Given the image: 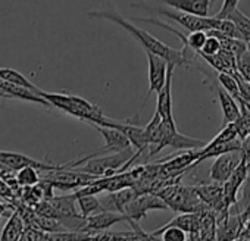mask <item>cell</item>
<instances>
[{
	"label": "cell",
	"mask_w": 250,
	"mask_h": 241,
	"mask_svg": "<svg viewBox=\"0 0 250 241\" xmlns=\"http://www.w3.org/2000/svg\"><path fill=\"white\" fill-rule=\"evenodd\" d=\"M87 17L90 20H106L110 22H115L116 25L122 27L125 31H128L131 34V37H134V40L139 41V44L146 50L150 52L153 55H158L161 58H164L168 63H172L174 66H183V65H190L191 60L186 56L187 49H172L169 46H167L165 43H162L161 40H158L156 37H153L150 33L136 27L131 21L125 20L118 11H90L87 14Z\"/></svg>",
	"instance_id": "obj_1"
},
{
	"label": "cell",
	"mask_w": 250,
	"mask_h": 241,
	"mask_svg": "<svg viewBox=\"0 0 250 241\" xmlns=\"http://www.w3.org/2000/svg\"><path fill=\"white\" fill-rule=\"evenodd\" d=\"M167 226H178L183 231L190 234H197L199 228V215L197 213H181L165 223Z\"/></svg>",
	"instance_id": "obj_26"
},
{
	"label": "cell",
	"mask_w": 250,
	"mask_h": 241,
	"mask_svg": "<svg viewBox=\"0 0 250 241\" xmlns=\"http://www.w3.org/2000/svg\"><path fill=\"white\" fill-rule=\"evenodd\" d=\"M193 187H194V191L197 193L199 199L209 209L213 210V213L216 216V221L229 213L231 207L225 201L222 184L212 181V182H202V184H197V185H193Z\"/></svg>",
	"instance_id": "obj_6"
},
{
	"label": "cell",
	"mask_w": 250,
	"mask_h": 241,
	"mask_svg": "<svg viewBox=\"0 0 250 241\" xmlns=\"http://www.w3.org/2000/svg\"><path fill=\"white\" fill-rule=\"evenodd\" d=\"M240 191H241V200H240V203H237L234 206V209L250 215V169H249L247 178H246L244 184L241 185Z\"/></svg>",
	"instance_id": "obj_32"
},
{
	"label": "cell",
	"mask_w": 250,
	"mask_h": 241,
	"mask_svg": "<svg viewBox=\"0 0 250 241\" xmlns=\"http://www.w3.org/2000/svg\"><path fill=\"white\" fill-rule=\"evenodd\" d=\"M40 96L44 100H47L52 107H56L80 120H85L90 125H103V127H112V128L118 127L116 120L104 116V113L97 104L80 96L63 94V93H49L44 90H40Z\"/></svg>",
	"instance_id": "obj_2"
},
{
	"label": "cell",
	"mask_w": 250,
	"mask_h": 241,
	"mask_svg": "<svg viewBox=\"0 0 250 241\" xmlns=\"http://www.w3.org/2000/svg\"><path fill=\"white\" fill-rule=\"evenodd\" d=\"M216 96H218V100H219V104H221L222 113H224V125L234 122L235 119H238L241 112H240V106H238L237 100L221 87L216 88Z\"/></svg>",
	"instance_id": "obj_22"
},
{
	"label": "cell",
	"mask_w": 250,
	"mask_h": 241,
	"mask_svg": "<svg viewBox=\"0 0 250 241\" xmlns=\"http://www.w3.org/2000/svg\"><path fill=\"white\" fill-rule=\"evenodd\" d=\"M159 15H164L172 21H175L177 24L183 25L186 30L191 31H210V30H216L219 20L215 17H197V15H191V14H186V12H180V11H167V9H158Z\"/></svg>",
	"instance_id": "obj_9"
},
{
	"label": "cell",
	"mask_w": 250,
	"mask_h": 241,
	"mask_svg": "<svg viewBox=\"0 0 250 241\" xmlns=\"http://www.w3.org/2000/svg\"><path fill=\"white\" fill-rule=\"evenodd\" d=\"M183 175L171 178L165 185H162L155 194L159 196L168 209H172L174 212L180 213H199L208 206L199 199L197 193L194 191V187L181 185L180 180Z\"/></svg>",
	"instance_id": "obj_3"
},
{
	"label": "cell",
	"mask_w": 250,
	"mask_h": 241,
	"mask_svg": "<svg viewBox=\"0 0 250 241\" xmlns=\"http://www.w3.org/2000/svg\"><path fill=\"white\" fill-rule=\"evenodd\" d=\"M0 78L5 80V81H9L12 84H17V85H21V87H25L31 91H34L36 94L40 96V90L36 84H33L25 75H22L21 72L12 69V68H0Z\"/></svg>",
	"instance_id": "obj_24"
},
{
	"label": "cell",
	"mask_w": 250,
	"mask_h": 241,
	"mask_svg": "<svg viewBox=\"0 0 250 241\" xmlns=\"http://www.w3.org/2000/svg\"><path fill=\"white\" fill-rule=\"evenodd\" d=\"M24 228H25V223H24L22 218L17 212H14L9 216L8 222L5 223V226L2 229V234H0V241H18L22 231H24Z\"/></svg>",
	"instance_id": "obj_23"
},
{
	"label": "cell",
	"mask_w": 250,
	"mask_h": 241,
	"mask_svg": "<svg viewBox=\"0 0 250 241\" xmlns=\"http://www.w3.org/2000/svg\"><path fill=\"white\" fill-rule=\"evenodd\" d=\"M199 215L197 237L202 241H216V216L212 209L206 207Z\"/></svg>",
	"instance_id": "obj_20"
},
{
	"label": "cell",
	"mask_w": 250,
	"mask_h": 241,
	"mask_svg": "<svg viewBox=\"0 0 250 241\" xmlns=\"http://www.w3.org/2000/svg\"><path fill=\"white\" fill-rule=\"evenodd\" d=\"M202 58L206 60V63H209L218 72H227V74H235L237 72V60L225 49H221L213 56H202Z\"/></svg>",
	"instance_id": "obj_21"
},
{
	"label": "cell",
	"mask_w": 250,
	"mask_h": 241,
	"mask_svg": "<svg viewBox=\"0 0 250 241\" xmlns=\"http://www.w3.org/2000/svg\"><path fill=\"white\" fill-rule=\"evenodd\" d=\"M240 161H241V152H231V153L216 156L210 166V172H209L210 180L215 182L224 184L229 178L232 171L237 168Z\"/></svg>",
	"instance_id": "obj_13"
},
{
	"label": "cell",
	"mask_w": 250,
	"mask_h": 241,
	"mask_svg": "<svg viewBox=\"0 0 250 241\" xmlns=\"http://www.w3.org/2000/svg\"><path fill=\"white\" fill-rule=\"evenodd\" d=\"M222 49L221 46V40L213 37V36H208L206 37V41L203 44V47L200 49V52H197L200 56H213L216 55L219 50Z\"/></svg>",
	"instance_id": "obj_34"
},
{
	"label": "cell",
	"mask_w": 250,
	"mask_h": 241,
	"mask_svg": "<svg viewBox=\"0 0 250 241\" xmlns=\"http://www.w3.org/2000/svg\"><path fill=\"white\" fill-rule=\"evenodd\" d=\"M218 81H219V87L221 88H224L235 100L240 99V90H238V84H237V80H235V74L219 72L218 74Z\"/></svg>",
	"instance_id": "obj_30"
},
{
	"label": "cell",
	"mask_w": 250,
	"mask_h": 241,
	"mask_svg": "<svg viewBox=\"0 0 250 241\" xmlns=\"http://www.w3.org/2000/svg\"><path fill=\"white\" fill-rule=\"evenodd\" d=\"M8 209H11V206H9V204H3L2 201H0V216L5 215Z\"/></svg>",
	"instance_id": "obj_37"
},
{
	"label": "cell",
	"mask_w": 250,
	"mask_h": 241,
	"mask_svg": "<svg viewBox=\"0 0 250 241\" xmlns=\"http://www.w3.org/2000/svg\"><path fill=\"white\" fill-rule=\"evenodd\" d=\"M227 20H229L234 24V27L238 33V39L243 40L244 43L250 44V18L246 17L238 9H235L234 12H231L227 17Z\"/></svg>",
	"instance_id": "obj_25"
},
{
	"label": "cell",
	"mask_w": 250,
	"mask_h": 241,
	"mask_svg": "<svg viewBox=\"0 0 250 241\" xmlns=\"http://www.w3.org/2000/svg\"><path fill=\"white\" fill-rule=\"evenodd\" d=\"M247 213L235 210V213L225 215L224 218L216 221V241H232L235 240L244 229Z\"/></svg>",
	"instance_id": "obj_10"
},
{
	"label": "cell",
	"mask_w": 250,
	"mask_h": 241,
	"mask_svg": "<svg viewBox=\"0 0 250 241\" xmlns=\"http://www.w3.org/2000/svg\"><path fill=\"white\" fill-rule=\"evenodd\" d=\"M128 218L119 212H110V210H102L99 213L90 215L85 218V226L84 231L90 234H97L100 231H106L110 226H113L118 222H127Z\"/></svg>",
	"instance_id": "obj_15"
},
{
	"label": "cell",
	"mask_w": 250,
	"mask_h": 241,
	"mask_svg": "<svg viewBox=\"0 0 250 241\" xmlns=\"http://www.w3.org/2000/svg\"><path fill=\"white\" fill-rule=\"evenodd\" d=\"M150 234L156 237V241H188V234L178 226L162 225Z\"/></svg>",
	"instance_id": "obj_27"
},
{
	"label": "cell",
	"mask_w": 250,
	"mask_h": 241,
	"mask_svg": "<svg viewBox=\"0 0 250 241\" xmlns=\"http://www.w3.org/2000/svg\"><path fill=\"white\" fill-rule=\"evenodd\" d=\"M18 241H46V232L34 226H25Z\"/></svg>",
	"instance_id": "obj_35"
},
{
	"label": "cell",
	"mask_w": 250,
	"mask_h": 241,
	"mask_svg": "<svg viewBox=\"0 0 250 241\" xmlns=\"http://www.w3.org/2000/svg\"><path fill=\"white\" fill-rule=\"evenodd\" d=\"M174 65L168 63L167 69V80L164 87L156 93L158 100H156V112L161 115L162 119H174L172 115V99H171V82H172V74H174Z\"/></svg>",
	"instance_id": "obj_17"
},
{
	"label": "cell",
	"mask_w": 250,
	"mask_h": 241,
	"mask_svg": "<svg viewBox=\"0 0 250 241\" xmlns=\"http://www.w3.org/2000/svg\"><path fill=\"white\" fill-rule=\"evenodd\" d=\"M0 93H3L8 99H21V100L37 103V104H43L44 107H52L47 100H44L42 96L36 94L34 91H31L25 87L12 84L9 81H5L2 78H0Z\"/></svg>",
	"instance_id": "obj_18"
},
{
	"label": "cell",
	"mask_w": 250,
	"mask_h": 241,
	"mask_svg": "<svg viewBox=\"0 0 250 241\" xmlns=\"http://www.w3.org/2000/svg\"><path fill=\"white\" fill-rule=\"evenodd\" d=\"M146 52V50H145ZM146 56H147V62H149V90H147V94H146V99L142 104V107L139 109V112L136 113V116L133 119H130L131 122H136L140 116V112L143 110V107L146 106L147 100L150 99V96L153 93H158L164 84H165V80H167V69H168V62L158 56V55H153L150 52H146Z\"/></svg>",
	"instance_id": "obj_8"
},
{
	"label": "cell",
	"mask_w": 250,
	"mask_h": 241,
	"mask_svg": "<svg viewBox=\"0 0 250 241\" xmlns=\"http://www.w3.org/2000/svg\"><path fill=\"white\" fill-rule=\"evenodd\" d=\"M221 46H222V49L228 50L235 58V60L249 49V44L247 43H244L243 40H238V39H232V37H224V39H221Z\"/></svg>",
	"instance_id": "obj_31"
},
{
	"label": "cell",
	"mask_w": 250,
	"mask_h": 241,
	"mask_svg": "<svg viewBox=\"0 0 250 241\" xmlns=\"http://www.w3.org/2000/svg\"><path fill=\"white\" fill-rule=\"evenodd\" d=\"M237 3H238V0H224L221 11L216 15H213V17L219 18V20H225L231 12H234L237 9Z\"/></svg>",
	"instance_id": "obj_36"
},
{
	"label": "cell",
	"mask_w": 250,
	"mask_h": 241,
	"mask_svg": "<svg viewBox=\"0 0 250 241\" xmlns=\"http://www.w3.org/2000/svg\"><path fill=\"white\" fill-rule=\"evenodd\" d=\"M91 127H94L104 140V146L100 150H97L96 155L116 153V152H122L125 149L131 147L130 140L125 137V134L122 131H119L116 128H112V127H103V125H91Z\"/></svg>",
	"instance_id": "obj_14"
},
{
	"label": "cell",
	"mask_w": 250,
	"mask_h": 241,
	"mask_svg": "<svg viewBox=\"0 0 250 241\" xmlns=\"http://www.w3.org/2000/svg\"><path fill=\"white\" fill-rule=\"evenodd\" d=\"M249 169H250V162H247L246 159L241 158L240 163L232 171V174L229 175V178L222 184L224 197H225V201H227V204L229 207H234L237 204V201H238V193H240V188H241V185L244 184V181L247 178Z\"/></svg>",
	"instance_id": "obj_12"
},
{
	"label": "cell",
	"mask_w": 250,
	"mask_h": 241,
	"mask_svg": "<svg viewBox=\"0 0 250 241\" xmlns=\"http://www.w3.org/2000/svg\"><path fill=\"white\" fill-rule=\"evenodd\" d=\"M165 201L155 193L137 194L124 209V215L131 221H142L150 210H167Z\"/></svg>",
	"instance_id": "obj_7"
},
{
	"label": "cell",
	"mask_w": 250,
	"mask_h": 241,
	"mask_svg": "<svg viewBox=\"0 0 250 241\" xmlns=\"http://www.w3.org/2000/svg\"><path fill=\"white\" fill-rule=\"evenodd\" d=\"M206 31H191L187 36V41H186V47L184 49H193L196 53L200 52V49L203 47L205 41H206Z\"/></svg>",
	"instance_id": "obj_33"
},
{
	"label": "cell",
	"mask_w": 250,
	"mask_h": 241,
	"mask_svg": "<svg viewBox=\"0 0 250 241\" xmlns=\"http://www.w3.org/2000/svg\"><path fill=\"white\" fill-rule=\"evenodd\" d=\"M133 231H100L97 234L93 235L91 241H156V237H153L150 232L143 231V228L140 226V223L137 221H127Z\"/></svg>",
	"instance_id": "obj_11"
},
{
	"label": "cell",
	"mask_w": 250,
	"mask_h": 241,
	"mask_svg": "<svg viewBox=\"0 0 250 241\" xmlns=\"http://www.w3.org/2000/svg\"><path fill=\"white\" fill-rule=\"evenodd\" d=\"M244 229L250 234V215L247 216V221H246V225H244Z\"/></svg>",
	"instance_id": "obj_38"
},
{
	"label": "cell",
	"mask_w": 250,
	"mask_h": 241,
	"mask_svg": "<svg viewBox=\"0 0 250 241\" xmlns=\"http://www.w3.org/2000/svg\"><path fill=\"white\" fill-rule=\"evenodd\" d=\"M40 169L34 166H24L17 171L15 180L20 184V187H33L40 182Z\"/></svg>",
	"instance_id": "obj_29"
},
{
	"label": "cell",
	"mask_w": 250,
	"mask_h": 241,
	"mask_svg": "<svg viewBox=\"0 0 250 241\" xmlns=\"http://www.w3.org/2000/svg\"><path fill=\"white\" fill-rule=\"evenodd\" d=\"M77 197V206H78V210L80 213L87 218L90 215H94V213H99L103 210L102 204H100V200L97 196H93V194H84V196H75Z\"/></svg>",
	"instance_id": "obj_28"
},
{
	"label": "cell",
	"mask_w": 250,
	"mask_h": 241,
	"mask_svg": "<svg viewBox=\"0 0 250 241\" xmlns=\"http://www.w3.org/2000/svg\"><path fill=\"white\" fill-rule=\"evenodd\" d=\"M136 150L133 147L125 149L122 152L99 156L96 153L87 156L85 162L80 166H77L78 171L94 175V177H110L119 172H125L130 165L128 161L134 158Z\"/></svg>",
	"instance_id": "obj_4"
},
{
	"label": "cell",
	"mask_w": 250,
	"mask_h": 241,
	"mask_svg": "<svg viewBox=\"0 0 250 241\" xmlns=\"http://www.w3.org/2000/svg\"><path fill=\"white\" fill-rule=\"evenodd\" d=\"M161 2L180 12L197 17H209V9L213 0H161Z\"/></svg>",
	"instance_id": "obj_19"
},
{
	"label": "cell",
	"mask_w": 250,
	"mask_h": 241,
	"mask_svg": "<svg viewBox=\"0 0 250 241\" xmlns=\"http://www.w3.org/2000/svg\"><path fill=\"white\" fill-rule=\"evenodd\" d=\"M102 194L103 196H100L99 200H100V204H102L103 210L124 213L125 206H127L137 196V191L133 187H127V188L118 190V191L102 193Z\"/></svg>",
	"instance_id": "obj_16"
},
{
	"label": "cell",
	"mask_w": 250,
	"mask_h": 241,
	"mask_svg": "<svg viewBox=\"0 0 250 241\" xmlns=\"http://www.w3.org/2000/svg\"><path fill=\"white\" fill-rule=\"evenodd\" d=\"M47 174L44 177H42L40 180L49 182L53 188H59V190H74V188H81L87 184H90L93 180H96L97 177L81 172V171H72L69 168H66V163L63 168L61 169H55V171H46Z\"/></svg>",
	"instance_id": "obj_5"
}]
</instances>
